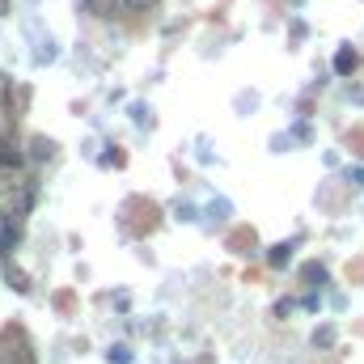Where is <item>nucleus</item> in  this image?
Returning <instances> with one entry per match:
<instances>
[{
  "instance_id": "1",
  "label": "nucleus",
  "mask_w": 364,
  "mask_h": 364,
  "mask_svg": "<svg viewBox=\"0 0 364 364\" xmlns=\"http://www.w3.org/2000/svg\"><path fill=\"white\" fill-rule=\"evenodd\" d=\"M0 364H34V356H30V348H26L21 335H4L0 339Z\"/></svg>"
},
{
  "instance_id": "2",
  "label": "nucleus",
  "mask_w": 364,
  "mask_h": 364,
  "mask_svg": "<svg viewBox=\"0 0 364 364\" xmlns=\"http://www.w3.org/2000/svg\"><path fill=\"white\" fill-rule=\"evenodd\" d=\"M17 242V216H0V255H9Z\"/></svg>"
},
{
  "instance_id": "3",
  "label": "nucleus",
  "mask_w": 364,
  "mask_h": 364,
  "mask_svg": "<svg viewBox=\"0 0 364 364\" xmlns=\"http://www.w3.org/2000/svg\"><path fill=\"white\" fill-rule=\"evenodd\" d=\"M356 68V51H339L335 55V73H352Z\"/></svg>"
},
{
  "instance_id": "4",
  "label": "nucleus",
  "mask_w": 364,
  "mask_h": 364,
  "mask_svg": "<svg viewBox=\"0 0 364 364\" xmlns=\"http://www.w3.org/2000/svg\"><path fill=\"white\" fill-rule=\"evenodd\" d=\"M267 259H272V267H284V263L292 259V250H288V246H272V255H267Z\"/></svg>"
},
{
  "instance_id": "5",
  "label": "nucleus",
  "mask_w": 364,
  "mask_h": 364,
  "mask_svg": "<svg viewBox=\"0 0 364 364\" xmlns=\"http://www.w3.org/2000/svg\"><path fill=\"white\" fill-rule=\"evenodd\" d=\"M119 4H123L127 13H149V9H153L157 0H119Z\"/></svg>"
},
{
  "instance_id": "6",
  "label": "nucleus",
  "mask_w": 364,
  "mask_h": 364,
  "mask_svg": "<svg viewBox=\"0 0 364 364\" xmlns=\"http://www.w3.org/2000/svg\"><path fill=\"white\" fill-rule=\"evenodd\" d=\"M4 9H9V4H4V0H0V13H4Z\"/></svg>"
}]
</instances>
